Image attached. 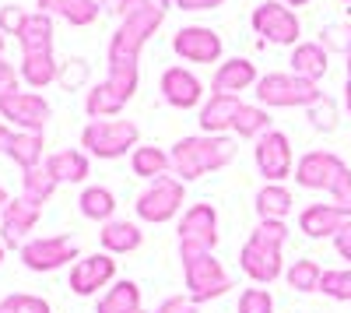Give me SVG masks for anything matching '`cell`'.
<instances>
[{"label": "cell", "mask_w": 351, "mask_h": 313, "mask_svg": "<svg viewBox=\"0 0 351 313\" xmlns=\"http://www.w3.org/2000/svg\"><path fill=\"white\" fill-rule=\"evenodd\" d=\"M46 169L56 176V183H81L88 176V155L77 148H64L46 155Z\"/></svg>", "instance_id": "obj_24"}, {"label": "cell", "mask_w": 351, "mask_h": 313, "mask_svg": "<svg viewBox=\"0 0 351 313\" xmlns=\"http://www.w3.org/2000/svg\"><path fill=\"white\" fill-rule=\"evenodd\" d=\"M99 240H102L106 253H134L144 236H141V229H137L134 222H106Z\"/></svg>", "instance_id": "obj_28"}, {"label": "cell", "mask_w": 351, "mask_h": 313, "mask_svg": "<svg viewBox=\"0 0 351 313\" xmlns=\"http://www.w3.org/2000/svg\"><path fill=\"white\" fill-rule=\"evenodd\" d=\"M288 286L299 289V292H319V278H324V268L316 261H295L288 268Z\"/></svg>", "instance_id": "obj_33"}, {"label": "cell", "mask_w": 351, "mask_h": 313, "mask_svg": "<svg viewBox=\"0 0 351 313\" xmlns=\"http://www.w3.org/2000/svg\"><path fill=\"white\" fill-rule=\"evenodd\" d=\"M95 313H144L141 310V289L134 281H116V286L99 299Z\"/></svg>", "instance_id": "obj_30"}, {"label": "cell", "mask_w": 351, "mask_h": 313, "mask_svg": "<svg viewBox=\"0 0 351 313\" xmlns=\"http://www.w3.org/2000/svg\"><path fill=\"white\" fill-rule=\"evenodd\" d=\"M344 106H348V113H351V81L344 84Z\"/></svg>", "instance_id": "obj_49"}, {"label": "cell", "mask_w": 351, "mask_h": 313, "mask_svg": "<svg viewBox=\"0 0 351 313\" xmlns=\"http://www.w3.org/2000/svg\"><path fill=\"white\" fill-rule=\"evenodd\" d=\"M256 67L246 56H232V60L218 64L215 81H211V95H239L246 89H256Z\"/></svg>", "instance_id": "obj_16"}, {"label": "cell", "mask_w": 351, "mask_h": 313, "mask_svg": "<svg viewBox=\"0 0 351 313\" xmlns=\"http://www.w3.org/2000/svg\"><path fill=\"white\" fill-rule=\"evenodd\" d=\"M348 222V215L330 201V205H309L302 208L299 215V229L309 236V240H324V236H337L341 225Z\"/></svg>", "instance_id": "obj_19"}, {"label": "cell", "mask_w": 351, "mask_h": 313, "mask_svg": "<svg viewBox=\"0 0 351 313\" xmlns=\"http://www.w3.org/2000/svg\"><path fill=\"white\" fill-rule=\"evenodd\" d=\"M155 313H197V303H193L190 296H172V299H165Z\"/></svg>", "instance_id": "obj_43"}, {"label": "cell", "mask_w": 351, "mask_h": 313, "mask_svg": "<svg viewBox=\"0 0 351 313\" xmlns=\"http://www.w3.org/2000/svg\"><path fill=\"white\" fill-rule=\"evenodd\" d=\"M334 246H337V253H341V257L351 264V218L341 225V233L334 236Z\"/></svg>", "instance_id": "obj_44"}, {"label": "cell", "mask_w": 351, "mask_h": 313, "mask_svg": "<svg viewBox=\"0 0 351 313\" xmlns=\"http://www.w3.org/2000/svg\"><path fill=\"white\" fill-rule=\"evenodd\" d=\"M291 194L281 187V183H263L260 194H256V215L260 222H285L291 215Z\"/></svg>", "instance_id": "obj_25"}, {"label": "cell", "mask_w": 351, "mask_h": 313, "mask_svg": "<svg viewBox=\"0 0 351 313\" xmlns=\"http://www.w3.org/2000/svg\"><path fill=\"white\" fill-rule=\"evenodd\" d=\"M21 261L32 271H56L77 261V243L71 236H39L21 243Z\"/></svg>", "instance_id": "obj_11"}, {"label": "cell", "mask_w": 351, "mask_h": 313, "mask_svg": "<svg viewBox=\"0 0 351 313\" xmlns=\"http://www.w3.org/2000/svg\"><path fill=\"white\" fill-rule=\"evenodd\" d=\"M172 49L180 53L186 64H215L221 56V36L215 28L190 25V28H180V32L172 36Z\"/></svg>", "instance_id": "obj_14"}, {"label": "cell", "mask_w": 351, "mask_h": 313, "mask_svg": "<svg viewBox=\"0 0 351 313\" xmlns=\"http://www.w3.org/2000/svg\"><path fill=\"white\" fill-rule=\"evenodd\" d=\"M281 4H288V8H302V4H309V0H281Z\"/></svg>", "instance_id": "obj_50"}, {"label": "cell", "mask_w": 351, "mask_h": 313, "mask_svg": "<svg viewBox=\"0 0 351 313\" xmlns=\"http://www.w3.org/2000/svg\"><path fill=\"white\" fill-rule=\"evenodd\" d=\"M319 46H324L327 53H344L351 49V25L337 21V25H327L324 32H319Z\"/></svg>", "instance_id": "obj_37"}, {"label": "cell", "mask_w": 351, "mask_h": 313, "mask_svg": "<svg viewBox=\"0 0 351 313\" xmlns=\"http://www.w3.org/2000/svg\"><path fill=\"white\" fill-rule=\"evenodd\" d=\"M36 222H39V208L32 201H25V197H14L4 208V215H0V233H4L8 246L21 250V240L36 229Z\"/></svg>", "instance_id": "obj_18"}, {"label": "cell", "mask_w": 351, "mask_h": 313, "mask_svg": "<svg viewBox=\"0 0 351 313\" xmlns=\"http://www.w3.org/2000/svg\"><path fill=\"white\" fill-rule=\"evenodd\" d=\"M130 169H134V176L155 183V180L172 173V159H169V152H162L155 145H137L134 155H130Z\"/></svg>", "instance_id": "obj_23"}, {"label": "cell", "mask_w": 351, "mask_h": 313, "mask_svg": "<svg viewBox=\"0 0 351 313\" xmlns=\"http://www.w3.org/2000/svg\"><path fill=\"white\" fill-rule=\"evenodd\" d=\"M306 113H309V124H313L316 130H324V134L337 130V106H334V99H330V95H324L319 102H313Z\"/></svg>", "instance_id": "obj_36"}, {"label": "cell", "mask_w": 351, "mask_h": 313, "mask_svg": "<svg viewBox=\"0 0 351 313\" xmlns=\"http://www.w3.org/2000/svg\"><path fill=\"white\" fill-rule=\"evenodd\" d=\"M0 310H4V313H49V303L39 299V296L14 292V296H4V299H0Z\"/></svg>", "instance_id": "obj_38"}, {"label": "cell", "mask_w": 351, "mask_h": 313, "mask_svg": "<svg viewBox=\"0 0 351 313\" xmlns=\"http://www.w3.org/2000/svg\"><path fill=\"white\" fill-rule=\"evenodd\" d=\"M56 187H60V183H56V176L46 169V162L36 165V169H25V176H21V197H25V201H32L36 208H43L49 201V197L56 194Z\"/></svg>", "instance_id": "obj_27"}, {"label": "cell", "mask_w": 351, "mask_h": 313, "mask_svg": "<svg viewBox=\"0 0 351 313\" xmlns=\"http://www.w3.org/2000/svg\"><path fill=\"white\" fill-rule=\"evenodd\" d=\"M288 240V225L285 222H260L253 236L246 240L239 264L243 271L260 281V286H271V281L281 275V243Z\"/></svg>", "instance_id": "obj_4"}, {"label": "cell", "mask_w": 351, "mask_h": 313, "mask_svg": "<svg viewBox=\"0 0 351 313\" xmlns=\"http://www.w3.org/2000/svg\"><path fill=\"white\" fill-rule=\"evenodd\" d=\"M183 180H176V176H162V180H155L148 190H144L141 197H137V215L144 218V222H169V218H176L180 215V208H183Z\"/></svg>", "instance_id": "obj_10"}, {"label": "cell", "mask_w": 351, "mask_h": 313, "mask_svg": "<svg viewBox=\"0 0 351 313\" xmlns=\"http://www.w3.org/2000/svg\"><path fill=\"white\" fill-rule=\"evenodd\" d=\"M319 292L330 296V299H341V303H351V268L324 271V278H319Z\"/></svg>", "instance_id": "obj_34"}, {"label": "cell", "mask_w": 351, "mask_h": 313, "mask_svg": "<svg viewBox=\"0 0 351 313\" xmlns=\"http://www.w3.org/2000/svg\"><path fill=\"white\" fill-rule=\"evenodd\" d=\"M256 106L263 109H291V106H302L309 109L313 102L324 99L316 81H306L299 74H263L256 81Z\"/></svg>", "instance_id": "obj_5"}, {"label": "cell", "mask_w": 351, "mask_h": 313, "mask_svg": "<svg viewBox=\"0 0 351 313\" xmlns=\"http://www.w3.org/2000/svg\"><path fill=\"white\" fill-rule=\"evenodd\" d=\"M39 11L46 14H60L64 21L84 28L99 18V0H39Z\"/></svg>", "instance_id": "obj_26"}, {"label": "cell", "mask_w": 351, "mask_h": 313, "mask_svg": "<svg viewBox=\"0 0 351 313\" xmlns=\"http://www.w3.org/2000/svg\"><path fill=\"white\" fill-rule=\"evenodd\" d=\"M11 205V197H8V190L4 187H0V215H4V208Z\"/></svg>", "instance_id": "obj_47"}, {"label": "cell", "mask_w": 351, "mask_h": 313, "mask_svg": "<svg viewBox=\"0 0 351 313\" xmlns=\"http://www.w3.org/2000/svg\"><path fill=\"white\" fill-rule=\"evenodd\" d=\"M253 159H256V169L267 183H281L285 176L295 173V159H291V145L281 130H271L256 137V148H253Z\"/></svg>", "instance_id": "obj_12"}, {"label": "cell", "mask_w": 351, "mask_h": 313, "mask_svg": "<svg viewBox=\"0 0 351 313\" xmlns=\"http://www.w3.org/2000/svg\"><path fill=\"white\" fill-rule=\"evenodd\" d=\"M295 183L306 190H327L334 205L351 218V165L334 152H306L295 162Z\"/></svg>", "instance_id": "obj_3"}, {"label": "cell", "mask_w": 351, "mask_h": 313, "mask_svg": "<svg viewBox=\"0 0 351 313\" xmlns=\"http://www.w3.org/2000/svg\"><path fill=\"white\" fill-rule=\"evenodd\" d=\"M232 130H236L239 137L256 141V137H263V134H271V130H274V127H271V113L263 109V106H250V102H243V109L236 113V124H232Z\"/></svg>", "instance_id": "obj_31"}, {"label": "cell", "mask_w": 351, "mask_h": 313, "mask_svg": "<svg viewBox=\"0 0 351 313\" xmlns=\"http://www.w3.org/2000/svg\"><path fill=\"white\" fill-rule=\"evenodd\" d=\"M144 4H152V8H162V11H169V4H172V0H144Z\"/></svg>", "instance_id": "obj_48"}, {"label": "cell", "mask_w": 351, "mask_h": 313, "mask_svg": "<svg viewBox=\"0 0 351 313\" xmlns=\"http://www.w3.org/2000/svg\"><path fill=\"white\" fill-rule=\"evenodd\" d=\"M8 155H11L21 169H36V165H43V134H32V130H11Z\"/></svg>", "instance_id": "obj_29"}, {"label": "cell", "mask_w": 351, "mask_h": 313, "mask_svg": "<svg viewBox=\"0 0 351 313\" xmlns=\"http://www.w3.org/2000/svg\"><path fill=\"white\" fill-rule=\"evenodd\" d=\"M239 313H274V299L267 289H246L239 296Z\"/></svg>", "instance_id": "obj_39"}, {"label": "cell", "mask_w": 351, "mask_h": 313, "mask_svg": "<svg viewBox=\"0 0 351 313\" xmlns=\"http://www.w3.org/2000/svg\"><path fill=\"white\" fill-rule=\"evenodd\" d=\"M88 74H92L88 60H81V56H71V60H64V64H60V74H56V81H60L67 92H77V89H84Z\"/></svg>", "instance_id": "obj_35"}, {"label": "cell", "mask_w": 351, "mask_h": 313, "mask_svg": "<svg viewBox=\"0 0 351 313\" xmlns=\"http://www.w3.org/2000/svg\"><path fill=\"white\" fill-rule=\"evenodd\" d=\"M116 275V261L112 253H92V257H81L71 268V289L77 296H95L99 289H106Z\"/></svg>", "instance_id": "obj_15"}, {"label": "cell", "mask_w": 351, "mask_h": 313, "mask_svg": "<svg viewBox=\"0 0 351 313\" xmlns=\"http://www.w3.org/2000/svg\"><path fill=\"white\" fill-rule=\"evenodd\" d=\"M221 4H225V0H176V8H180V11H215Z\"/></svg>", "instance_id": "obj_45"}, {"label": "cell", "mask_w": 351, "mask_h": 313, "mask_svg": "<svg viewBox=\"0 0 351 313\" xmlns=\"http://www.w3.org/2000/svg\"><path fill=\"white\" fill-rule=\"evenodd\" d=\"M0 117L11 120L18 130H32V134H43L53 109L43 95L36 92H14V95H4L0 99Z\"/></svg>", "instance_id": "obj_13"}, {"label": "cell", "mask_w": 351, "mask_h": 313, "mask_svg": "<svg viewBox=\"0 0 351 313\" xmlns=\"http://www.w3.org/2000/svg\"><path fill=\"white\" fill-rule=\"evenodd\" d=\"M348 81H351V49H348Z\"/></svg>", "instance_id": "obj_51"}, {"label": "cell", "mask_w": 351, "mask_h": 313, "mask_svg": "<svg viewBox=\"0 0 351 313\" xmlns=\"http://www.w3.org/2000/svg\"><path fill=\"white\" fill-rule=\"evenodd\" d=\"M8 141H11V130L0 124V152H8Z\"/></svg>", "instance_id": "obj_46"}, {"label": "cell", "mask_w": 351, "mask_h": 313, "mask_svg": "<svg viewBox=\"0 0 351 313\" xmlns=\"http://www.w3.org/2000/svg\"><path fill=\"white\" fill-rule=\"evenodd\" d=\"M25 21H28V11L25 8H18V4L0 8V32H4V36H21Z\"/></svg>", "instance_id": "obj_40"}, {"label": "cell", "mask_w": 351, "mask_h": 313, "mask_svg": "<svg viewBox=\"0 0 351 313\" xmlns=\"http://www.w3.org/2000/svg\"><path fill=\"white\" fill-rule=\"evenodd\" d=\"M0 56H4V32H0Z\"/></svg>", "instance_id": "obj_52"}, {"label": "cell", "mask_w": 351, "mask_h": 313, "mask_svg": "<svg viewBox=\"0 0 351 313\" xmlns=\"http://www.w3.org/2000/svg\"><path fill=\"white\" fill-rule=\"evenodd\" d=\"M243 109L239 95H211L200 106V130L204 134H221L236 124V113Z\"/></svg>", "instance_id": "obj_21"}, {"label": "cell", "mask_w": 351, "mask_h": 313, "mask_svg": "<svg viewBox=\"0 0 351 313\" xmlns=\"http://www.w3.org/2000/svg\"><path fill=\"white\" fill-rule=\"evenodd\" d=\"M81 215L92 218V222H112V211H116V197L106 190V187H88L81 194Z\"/></svg>", "instance_id": "obj_32"}, {"label": "cell", "mask_w": 351, "mask_h": 313, "mask_svg": "<svg viewBox=\"0 0 351 313\" xmlns=\"http://www.w3.org/2000/svg\"><path fill=\"white\" fill-rule=\"evenodd\" d=\"M141 141V130L134 120H92L81 130V148H88V155L95 159H120V155H134Z\"/></svg>", "instance_id": "obj_6"}, {"label": "cell", "mask_w": 351, "mask_h": 313, "mask_svg": "<svg viewBox=\"0 0 351 313\" xmlns=\"http://www.w3.org/2000/svg\"><path fill=\"white\" fill-rule=\"evenodd\" d=\"M218 243V211L211 205H190L180 222V257L211 253Z\"/></svg>", "instance_id": "obj_8"}, {"label": "cell", "mask_w": 351, "mask_h": 313, "mask_svg": "<svg viewBox=\"0 0 351 313\" xmlns=\"http://www.w3.org/2000/svg\"><path fill=\"white\" fill-rule=\"evenodd\" d=\"M14 92H21V74H14V67L0 56V99L14 95Z\"/></svg>", "instance_id": "obj_41"}, {"label": "cell", "mask_w": 351, "mask_h": 313, "mask_svg": "<svg viewBox=\"0 0 351 313\" xmlns=\"http://www.w3.org/2000/svg\"><path fill=\"white\" fill-rule=\"evenodd\" d=\"M250 21L256 28V36H263L274 46H299L302 25H299L295 11H291L288 4H281V0H263V4L253 11Z\"/></svg>", "instance_id": "obj_9"}, {"label": "cell", "mask_w": 351, "mask_h": 313, "mask_svg": "<svg viewBox=\"0 0 351 313\" xmlns=\"http://www.w3.org/2000/svg\"><path fill=\"white\" fill-rule=\"evenodd\" d=\"M0 261H4V246H0Z\"/></svg>", "instance_id": "obj_53"}, {"label": "cell", "mask_w": 351, "mask_h": 313, "mask_svg": "<svg viewBox=\"0 0 351 313\" xmlns=\"http://www.w3.org/2000/svg\"><path fill=\"white\" fill-rule=\"evenodd\" d=\"M21 56H53V18L46 11H32L18 36Z\"/></svg>", "instance_id": "obj_20"}, {"label": "cell", "mask_w": 351, "mask_h": 313, "mask_svg": "<svg viewBox=\"0 0 351 313\" xmlns=\"http://www.w3.org/2000/svg\"><path fill=\"white\" fill-rule=\"evenodd\" d=\"M0 313H4V310H0Z\"/></svg>", "instance_id": "obj_55"}, {"label": "cell", "mask_w": 351, "mask_h": 313, "mask_svg": "<svg viewBox=\"0 0 351 313\" xmlns=\"http://www.w3.org/2000/svg\"><path fill=\"white\" fill-rule=\"evenodd\" d=\"M183 275H186V296L197 306L232 289V275L215 261V253H190V257H183Z\"/></svg>", "instance_id": "obj_7"}, {"label": "cell", "mask_w": 351, "mask_h": 313, "mask_svg": "<svg viewBox=\"0 0 351 313\" xmlns=\"http://www.w3.org/2000/svg\"><path fill=\"white\" fill-rule=\"evenodd\" d=\"M99 8H106L109 14H116V18H127V14H134L137 8H144V0H99Z\"/></svg>", "instance_id": "obj_42"}, {"label": "cell", "mask_w": 351, "mask_h": 313, "mask_svg": "<svg viewBox=\"0 0 351 313\" xmlns=\"http://www.w3.org/2000/svg\"><path fill=\"white\" fill-rule=\"evenodd\" d=\"M288 64H291V74H299V78L319 84V78H324L327 67H330V53L319 46V43H299L295 49H291V60Z\"/></svg>", "instance_id": "obj_22"}, {"label": "cell", "mask_w": 351, "mask_h": 313, "mask_svg": "<svg viewBox=\"0 0 351 313\" xmlns=\"http://www.w3.org/2000/svg\"><path fill=\"white\" fill-rule=\"evenodd\" d=\"M204 89H200V81L193 71L186 67H169L162 74V99L172 106V109H193L200 102Z\"/></svg>", "instance_id": "obj_17"}, {"label": "cell", "mask_w": 351, "mask_h": 313, "mask_svg": "<svg viewBox=\"0 0 351 313\" xmlns=\"http://www.w3.org/2000/svg\"><path fill=\"white\" fill-rule=\"evenodd\" d=\"M344 4H351V0H344Z\"/></svg>", "instance_id": "obj_54"}, {"label": "cell", "mask_w": 351, "mask_h": 313, "mask_svg": "<svg viewBox=\"0 0 351 313\" xmlns=\"http://www.w3.org/2000/svg\"><path fill=\"white\" fill-rule=\"evenodd\" d=\"M169 159H172V176L190 183L215 173V169H225L236 159V141L225 134H193V137L176 141Z\"/></svg>", "instance_id": "obj_2"}, {"label": "cell", "mask_w": 351, "mask_h": 313, "mask_svg": "<svg viewBox=\"0 0 351 313\" xmlns=\"http://www.w3.org/2000/svg\"><path fill=\"white\" fill-rule=\"evenodd\" d=\"M165 21V11L162 8H152L144 4L137 8L134 14H127L120 21V28L112 32L109 39V71H106V81L95 84L92 92L84 95V113L92 120H109L116 117L137 92V78H141V49L148 43Z\"/></svg>", "instance_id": "obj_1"}]
</instances>
